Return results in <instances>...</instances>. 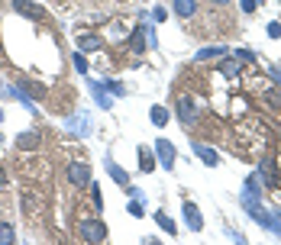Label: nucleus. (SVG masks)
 I'll use <instances>...</instances> for the list:
<instances>
[{
    "label": "nucleus",
    "mask_w": 281,
    "mask_h": 245,
    "mask_svg": "<svg viewBox=\"0 0 281 245\" xmlns=\"http://www.w3.org/2000/svg\"><path fill=\"white\" fill-rule=\"evenodd\" d=\"M78 232H81L84 242H103V239H107V226H103L101 220H81Z\"/></svg>",
    "instance_id": "f257e3e1"
},
{
    "label": "nucleus",
    "mask_w": 281,
    "mask_h": 245,
    "mask_svg": "<svg viewBox=\"0 0 281 245\" xmlns=\"http://www.w3.org/2000/svg\"><path fill=\"white\" fill-rule=\"evenodd\" d=\"M68 181L75 184V187H84V184L91 181V168H87L84 161H71L68 165Z\"/></svg>",
    "instance_id": "f03ea898"
},
{
    "label": "nucleus",
    "mask_w": 281,
    "mask_h": 245,
    "mask_svg": "<svg viewBox=\"0 0 281 245\" xmlns=\"http://www.w3.org/2000/svg\"><path fill=\"white\" fill-rule=\"evenodd\" d=\"M13 10L23 13V16H29V20H39L42 16V7L39 3H29V0H13Z\"/></svg>",
    "instance_id": "7ed1b4c3"
},
{
    "label": "nucleus",
    "mask_w": 281,
    "mask_h": 245,
    "mask_svg": "<svg viewBox=\"0 0 281 245\" xmlns=\"http://www.w3.org/2000/svg\"><path fill=\"white\" fill-rule=\"evenodd\" d=\"M172 7H175V13H178L181 20H191V16L197 13V0H175Z\"/></svg>",
    "instance_id": "20e7f679"
},
{
    "label": "nucleus",
    "mask_w": 281,
    "mask_h": 245,
    "mask_svg": "<svg viewBox=\"0 0 281 245\" xmlns=\"http://www.w3.org/2000/svg\"><path fill=\"white\" fill-rule=\"evenodd\" d=\"M155 148H158V155H162V165H165V168H172V165H175V148H172V142L158 139Z\"/></svg>",
    "instance_id": "39448f33"
},
{
    "label": "nucleus",
    "mask_w": 281,
    "mask_h": 245,
    "mask_svg": "<svg viewBox=\"0 0 281 245\" xmlns=\"http://www.w3.org/2000/svg\"><path fill=\"white\" fill-rule=\"evenodd\" d=\"M178 116L184 122H194V107H191V100L187 97H178Z\"/></svg>",
    "instance_id": "423d86ee"
},
{
    "label": "nucleus",
    "mask_w": 281,
    "mask_h": 245,
    "mask_svg": "<svg viewBox=\"0 0 281 245\" xmlns=\"http://www.w3.org/2000/svg\"><path fill=\"white\" fill-rule=\"evenodd\" d=\"M16 146L20 148H36L39 146V136H36V132H23V136L16 139Z\"/></svg>",
    "instance_id": "0eeeda50"
},
{
    "label": "nucleus",
    "mask_w": 281,
    "mask_h": 245,
    "mask_svg": "<svg viewBox=\"0 0 281 245\" xmlns=\"http://www.w3.org/2000/svg\"><path fill=\"white\" fill-rule=\"evenodd\" d=\"M184 213H187V226H191V229H201V216H197V207H194V203H187Z\"/></svg>",
    "instance_id": "6e6552de"
},
{
    "label": "nucleus",
    "mask_w": 281,
    "mask_h": 245,
    "mask_svg": "<svg viewBox=\"0 0 281 245\" xmlns=\"http://www.w3.org/2000/svg\"><path fill=\"white\" fill-rule=\"evenodd\" d=\"M194 148H197V155H201V158L207 161V165H217V155H213V152H210V148H207V146H201V142H197Z\"/></svg>",
    "instance_id": "1a4fd4ad"
},
{
    "label": "nucleus",
    "mask_w": 281,
    "mask_h": 245,
    "mask_svg": "<svg viewBox=\"0 0 281 245\" xmlns=\"http://www.w3.org/2000/svg\"><path fill=\"white\" fill-rule=\"evenodd\" d=\"M0 242H13V226L10 222H0Z\"/></svg>",
    "instance_id": "9d476101"
},
{
    "label": "nucleus",
    "mask_w": 281,
    "mask_h": 245,
    "mask_svg": "<svg viewBox=\"0 0 281 245\" xmlns=\"http://www.w3.org/2000/svg\"><path fill=\"white\" fill-rule=\"evenodd\" d=\"M213 55H227V49H204V52L197 55V61H207V58H213Z\"/></svg>",
    "instance_id": "9b49d317"
},
{
    "label": "nucleus",
    "mask_w": 281,
    "mask_h": 245,
    "mask_svg": "<svg viewBox=\"0 0 281 245\" xmlns=\"http://www.w3.org/2000/svg\"><path fill=\"white\" fill-rule=\"evenodd\" d=\"M139 158H142V168H146V171L155 168V165H152V152H149V148H139Z\"/></svg>",
    "instance_id": "f8f14e48"
},
{
    "label": "nucleus",
    "mask_w": 281,
    "mask_h": 245,
    "mask_svg": "<svg viewBox=\"0 0 281 245\" xmlns=\"http://www.w3.org/2000/svg\"><path fill=\"white\" fill-rule=\"evenodd\" d=\"M81 46H84V49H101V39H94V36H84V39H81Z\"/></svg>",
    "instance_id": "ddd939ff"
},
{
    "label": "nucleus",
    "mask_w": 281,
    "mask_h": 245,
    "mask_svg": "<svg viewBox=\"0 0 281 245\" xmlns=\"http://www.w3.org/2000/svg\"><path fill=\"white\" fill-rule=\"evenodd\" d=\"M107 168H110V174L117 177V181H123V184H126V174H123V171L117 168V165H113V161H107Z\"/></svg>",
    "instance_id": "4468645a"
},
{
    "label": "nucleus",
    "mask_w": 281,
    "mask_h": 245,
    "mask_svg": "<svg viewBox=\"0 0 281 245\" xmlns=\"http://www.w3.org/2000/svg\"><path fill=\"white\" fill-rule=\"evenodd\" d=\"M165 120H168V116H165V110H162V107H155V110H152V122H158V126H162Z\"/></svg>",
    "instance_id": "2eb2a0df"
},
{
    "label": "nucleus",
    "mask_w": 281,
    "mask_h": 245,
    "mask_svg": "<svg viewBox=\"0 0 281 245\" xmlns=\"http://www.w3.org/2000/svg\"><path fill=\"white\" fill-rule=\"evenodd\" d=\"M155 216H158V222H162V226H165V229H168V232H175V222L168 220V216H165V213H155Z\"/></svg>",
    "instance_id": "dca6fc26"
},
{
    "label": "nucleus",
    "mask_w": 281,
    "mask_h": 245,
    "mask_svg": "<svg viewBox=\"0 0 281 245\" xmlns=\"http://www.w3.org/2000/svg\"><path fill=\"white\" fill-rule=\"evenodd\" d=\"M262 171H265L268 184H275V168H272V161H265V165H262Z\"/></svg>",
    "instance_id": "f3484780"
},
{
    "label": "nucleus",
    "mask_w": 281,
    "mask_h": 245,
    "mask_svg": "<svg viewBox=\"0 0 281 245\" xmlns=\"http://www.w3.org/2000/svg\"><path fill=\"white\" fill-rule=\"evenodd\" d=\"M242 10L249 13V10H255V0H242Z\"/></svg>",
    "instance_id": "a211bd4d"
},
{
    "label": "nucleus",
    "mask_w": 281,
    "mask_h": 245,
    "mask_svg": "<svg viewBox=\"0 0 281 245\" xmlns=\"http://www.w3.org/2000/svg\"><path fill=\"white\" fill-rule=\"evenodd\" d=\"M3 184H7V174H3V168H0V191H3Z\"/></svg>",
    "instance_id": "6ab92c4d"
},
{
    "label": "nucleus",
    "mask_w": 281,
    "mask_h": 245,
    "mask_svg": "<svg viewBox=\"0 0 281 245\" xmlns=\"http://www.w3.org/2000/svg\"><path fill=\"white\" fill-rule=\"evenodd\" d=\"M213 3H220V7H227V3H233V0H213Z\"/></svg>",
    "instance_id": "aec40b11"
},
{
    "label": "nucleus",
    "mask_w": 281,
    "mask_h": 245,
    "mask_svg": "<svg viewBox=\"0 0 281 245\" xmlns=\"http://www.w3.org/2000/svg\"><path fill=\"white\" fill-rule=\"evenodd\" d=\"M0 116H3V113H0Z\"/></svg>",
    "instance_id": "412c9836"
}]
</instances>
